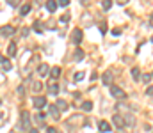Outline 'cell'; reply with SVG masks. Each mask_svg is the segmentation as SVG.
<instances>
[{
    "instance_id": "obj_26",
    "label": "cell",
    "mask_w": 153,
    "mask_h": 133,
    "mask_svg": "<svg viewBox=\"0 0 153 133\" xmlns=\"http://www.w3.org/2000/svg\"><path fill=\"white\" fill-rule=\"evenodd\" d=\"M68 4H70V0H57V5L59 7H66Z\"/></svg>"
},
{
    "instance_id": "obj_29",
    "label": "cell",
    "mask_w": 153,
    "mask_h": 133,
    "mask_svg": "<svg viewBox=\"0 0 153 133\" xmlns=\"http://www.w3.org/2000/svg\"><path fill=\"white\" fill-rule=\"evenodd\" d=\"M100 28H102V32H103V34L107 32V25H105V21H102V23H100Z\"/></svg>"
},
{
    "instance_id": "obj_34",
    "label": "cell",
    "mask_w": 153,
    "mask_h": 133,
    "mask_svg": "<svg viewBox=\"0 0 153 133\" xmlns=\"http://www.w3.org/2000/svg\"><path fill=\"white\" fill-rule=\"evenodd\" d=\"M112 34H114V36H119V34H121V30H119V28H114V30H112Z\"/></svg>"
},
{
    "instance_id": "obj_7",
    "label": "cell",
    "mask_w": 153,
    "mask_h": 133,
    "mask_svg": "<svg viewBox=\"0 0 153 133\" xmlns=\"http://www.w3.org/2000/svg\"><path fill=\"white\" fill-rule=\"evenodd\" d=\"M12 34H14V28H12L11 25H4V27H2V36H4V37L12 36Z\"/></svg>"
},
{
    "instance_id": "obj_18",
    "label": "cell",
    "mask_w": 153,
    "mask_h": 133,
    "mask_svg": "<svg viewBox=\"0 0 153 133\" xmlns=\"http://www.w3.org/2000/svg\"><path fill=\"white\" fill-rule=\"evenodd\" d=\"M75 123H82V117H78V116H75V117H71V119H68V124L71 126V124H75Z\"/></svg>"
},
{
    "instance_id": "obj_2",
    "label": "cell",
    "mask_w": 153,
    "mask_h": 133,
    "mask_svg": "<svg viewBox=\"0 0 153 133\" xmlns=\"http://www.w3.org/2000/svg\"><path fill=\"white\" fill-rule=\"evenodd\" d=\"M111 94L114 96V98H118V100H123L127 94H125V91L123 89H119V87H116V85H111Z\"/></svg>"
},
{
    "instance_id": "obj_31",
    "label": "cell",
    "mask_w": 153,
    "mask_h": 133,
    "mask_svg": "<svg viewBox=\"0 0 153 133\" xmlns=\"http://www.w3.org/2000/svg\"><path fill=\"white\" fill-rule=\"evenodd\" d=\"M21 36H29V28H27V27L21 28Z\"/></svg>"
},
{
    "instance_id": "obj_16",
    "label": "cell",
    "mask_w": 153,
    "mask_h": 133,
    "mask_svg": "<svg viewBox=\"0 0 153 133\" xmlns=\"http://www.w3.org/2000/svg\"><path fill=\"white\" fill-rule=\"evenodd\" d=\"M50 75H52V78H59L61 76V68H52Z\"/></svg>"
},
{
    "instance_id": "obj_13",
    "label": "cell",
    "mask_w": 153,
    "mask_h": 133,
    "mask_svg": "<svg viewBox=\"0 0 153 133\" xmlns=\"http://www.w3.org/2000/svg\"><path fill=\"white\" fill-rule=\"evenodd\" d=\"M75 60H84V50H80V48H77L75 50Z\"/></svg>"
},
{
    "instance_id": "obj_6",
    "label": "cell",
    "mask_w": 153,
    "mask_h": 133,
    "mask_svg": "<svg viewBox=\"0 0 153 133\" xmlns=\"http://www.w3.org/2000/svg\"><path fill=\"white\" fill-rule=\"evenodd\" d=\"M32 103H34V107H36V108H43V107L46 105V100H45L43 96H37V98H34V101H32Z\"/></svg>"
},
{
    "instance_id": "obj_8",
    "label": "cell",
    "mask_w": 153,
    "mask_h": 133,
    "mask_svg": "<svg viewBox=\"0 0 153 133\" xmlns=\"http://www.w3.org/2000/svg\"><path fill=\"white\" fill-rule=\"evenodd\" d=\"M0 62H2V71H4V73H7V71L11 69V62H9V59H7V57H2V59H0Z\"/></svg>"
},
{
    "instance_id": "obj_12",
    "label": "cell",
    "mask_w": 153,
    "mask_h": 133,
    "mask_svg": "<svg viewBox=\"0 0 153 133\" xmlns=\"http://www.w3.org/2000/svg\"><path fill=\"white\" fill-rule=\"evenodd\" d=\"M45 7H46V11L53 12V11H55V9L59 7V5H57V2H52V0H50V2H46V5H45Z\"/></svg>"
},
{
    "instance_id": "obj_28",
    "label": "cell",
    "mask_w": 153,
    "mask_h": 133,
    "mask_svg": "<svg viewBox=\"0 0 153 133\" xmlns=\"http://www.w3.org/2000/svg\"><path fill=\"white\" fill-rule=\"evenodd\" d=\"M61 21H62V23H68V21H70V16H68V14L61 16Z\"/></svg>"
},
{
    "instance_id": "obj_30",
    "label": "cell",
    "mask_w": 153,
    "mask_h": 133,
    "mask_svg": "<svg viewBox=\"0 0 153 133\" xmlns=\"http://www.w3.org/2000/svg\"><path fill=\"white\" fill-rule=\"evenodd\" d=\"M146 94H148V96H153V85H150V87L146 89Z\"/></svg>"
},
{
    "instance_id": "obj_3",
    "label": "cell",
    "mask_w": 153,
    "mask_h": 133,
    "mask_svg": "<svg viewBox=\"0 0 153 133\" xmlns=\"http://www.w3.org/2000/svg\"><path fill=\"white\" fill-rule=\"evenodd\" d=\"M48 114H50V116H52V119H55V121H59V119H61L59 108H57L55 105H50V108H48Z\"/></svg>"
},
{
    "instance_id": "obj_1",
    "label": "cell",
    "mask_w": 153,
    "mask_h": 133,
    "mask_svg": "<svg viewBox=\"0 0 153 133\" xmlns=\"http://www.w3.org/2000/svg\"><path fill=\"white\" fill-rule=\"evenodd\" d=\"M20 126L23 128V130H32L30 128V116H29V112H21V121H20Z\"/></svg>"
},
{
    "instance_id": "obj_25",
    "label": "cell",
    "mask_w": 153,
    "mask_h": 133,
    "mask_svg": "<svg viewBox=\"0 0 153 133\" xmlns=\"http://www.w3.org/2000/svg\"><path fill=\"white\" fill-rule=\"evenodd\" d=\"M75 80H77V82L84 80V71H78V73H75Z\"/></svg>"
},
{
    "instance_id": "obj_11",
    "label": "cell",
    "mask_w": 153,
    "mask_h": 133,
    "mask_svg": "<svg viewBox=\"0 0 153 133\" xmlns=\"http://www.w3.org/2000/svg\"><path fill=\"white\" fill-rule=\"evenodd\" d=\"M16 50H18V48H16V43H11L9 48H7V55H9V57H14V55H16Z\"/></svg>"
},
{
    "instance_id": "obj_14",
    "label": "cell",
    "mask_w": 153,
    "mask_h": 133,
    "mask_svg": "<svg viewBox=\"0 0 153 133\" xmlns=\"http://www.w3.org/2000/svg\"><path fill=\"white\" fill-rule=\"evenodd\" d=\"M48 92L50 94H59V85L57 84H50L48 85Z\"/></svg>"
},
{
    "instance_id": "obj_36",
    "label": "cell",
    "mask_w": 153,
    "mask_h": 133,
    "mask_svg": "<svg viewBox=\"0 0 153 133\" xmlns=\"http://www.w3.org/2000/svg\"><path fill=\"white\" fill-rule=\"evenodd\" d=\"M150 23H152V25H153V14H152V16H150Z\"/></svg>"
},
{
    "instance_id": "obj_27",
    "label": "cell",
    "mask_w": 153,
    "mask_h": 133,
    "mask_svg": "<svg viewBox=\"0 0 153 133\" xmlns=\"http://www.w3.org/2000/svg\"><path fill=\"white\" fill-rule=\"evenodd\" d=\"M34 30H36V32H39V34L43 32V30H41V23H39V21H36V23H34Z\"/></svg>"
},
{
    "instance_id": "obj_24",
    "label": "cell",
    "mask_w": 153,
    "mask_h": 133,
    "mask_svg": "<svg viewBox=\"0 0 153 133\" xmlns=\"http://www.w3.org/2000/svg\"><path fill=\"white\" fill-rule=\"evenodd\" d=\"M41 89H43V85H41L39 82H34V85H32V91H34V92H39Z\"/></svg>"
},
{
    "instance_id": "obj_15",
    "label": "cell",
    "mask_w": 153,
    "mask_h": 133,
    "mask_svg": "<svg viewBox=\"0 0 153 133\" xmlns=\"http://www.w3.org/2000/svg\"><path fill=\"white\" fill-rule=\"evenodd\" d=\"M123 119H125V124H128V126H134V124H135V121H134V117H132L130 114L123 116Z\"/></svg>"
},
{
    "instance_id": "obj_17",
    "label": "cell",
    "mask_w": 153,
    "mask_h": 133,
    "mask_svg": "<svg viewBox=\"0 0 153 133\" xmlns=\"http://www.w3.org/2000/svg\"><path fill=\"white\" fill-rule=\"evenodd\" d=\"M102 80H103V84H111L112 82V73H103Z\"/></svg>"
},
{
    "instance_id": "obj_33",
    "label": "cell",
    "mask_w": 153,
    "mask_h": 133,
    "mask_svg": "<svg viewBox=\"0 0 153 133\" xmlns=\"http://www.w3.org/2000/svg\"><path fill=\"white\" fill-rule=\"evenodd\" d=\"M46 133H59L55 128H46Z\"/></svg>"
},
{
    "instance_id": "obj_9",
    "label": "cell",
    "mask_w": 153,
    "mask_h": 133,
    "mask_svg": "<svg viewBox=\"0 0 153 133\" xmlns=\"http://www.w3.org/2000/svg\"><path fill=\"white\" fill-rule=\"evenodd\" d=\"M112 121H114V124H116V126H118L119 130H121V128L125 126V119H123L121 116H114V117H112Z\"/></svg>"
},
{
    "instance_id": "obj_35",
    "label": "cell",
    "mask_w": 153,
    "mask_h": 133,
    "mask_svg": "<svg viewBox=\"0 0 153 133\" xmlns=\"http://www.w3.org/2000/svg\"><path fill=\"white\" fill-rule=\"evenodd\" d=\"M29 133H39V132H37V130H34V128H32V130H30V132H29Z\"/></svg>"
},
{
    "instance_id": "obj_20",
    "label": "cell",
    "mask_w": 153,
    "mask_h": 133,
    "mask_svg": "<svg viewBox=\"0 0 153 133\" xmlns=\"http://www.w3.org/2000/svg\"><path fill=\"white\" fill-rule=\"evenodd\" d=\"M57 108H61V110H66V108H68V103H66L64 100H59V101H57Z\"/></svg>"
},
{
    "instance_id": "obj_5",
    "label": "cell",
    "mask_w": 153,
    "mask_h": 133,
    "mask_svg": "<svg viewBox=\"0 0 153 133\" xmlns=\"http://www.w3.org/2000/svg\"><path fill=\"white\" fill-rule=\"evenodd\" d=\"M48 71H52V69L48 68V64H39V68H37V75H39V76H46Z\"/></svg>"
},
{
    "instance_id": "obj_21",
    "label": "cell",
    "mask_w": 153,
    "mask_h": 133,
    "mask_svg": "<svg viewBox=\"0 0 153 133\" xmlns=\"http://www.w3.org/2000/svg\"><path fill=\"white\" fill-rule=\"evenodd\" d=\"M91 108H93V103H91V101H84V103H82V110L87 112V110H91Z\"/></svg>"
},
{
    "instance_id": "obj_19",
    "label": "cell",
    "mask_w": 153,
    "mask_h": 133,
    "mask_svg": "<svg viewBox=\"0 0 153 133\" xmlns=\"http://www.w3.org/2000/svg\"><path fill=\"white\" fill-rule=\"evenodd\" d=\"M132 78H134V80H139V78H141V71H139L137 68L132 69Z\"/></svg>"
},
{
    "instance_id": "obj_10",
    "label": "cell",
    "mask_w": 153,
    "mask_h": 133,
    "mask_svg": "<svg viewBox=\"0 0 153 133\" xmlns=\"http://www.w3.org/2000/svg\"><path fill=\"white\" fill-rule=\"evenodd\" d=\"M98 128H100V132H102V133H107V132H111V124H109L107 121H100V124H98Z\"/></svg>"
},
{
    "instance_id": "obj_22",
    "label": "cell",
    "mask_w": 153,
    "mask_h": 133,
    "mask_svg": "<svg viewBox=\"0 0 153 133\" xmlns=\"http://www.w3.org/2000/svg\"><path fill=\"white\" fill-rule=\"evenodd\" d=\"M102 7H103L105 11H109V9L112 7V2H111V0H105V2H102Z\"/></svg>"
},
{
    "instance_id": "obj_32",
    "label": "cell",
    "mask_w": 153,
    "mask_h": 133,
    "mask_svg": "<svg viewBox=\"0 0 153 133\" xmlns=\"http://www.w3.org/2000/svg\"><path fill=\"white\" fill-rule=\"evenodd\" d=\"M143 80H144V82H150V80H152V75H144Z\"/></svg>"
},
{
    "instance_id": "obj_37",
    "label": "cell",
    "mask_w": 153,
    "mask_h": 133,
    "mask_svg": "<svg viewBox=\"0 0 153 133\" xmlns=\"http://www.w3.org/2000/svg\"><path fill=\"white\" fill-rule=\"evenodd\" d=\"M152 43H153V37H152Z\"/></svg>"
},
{
    "instance_id": "obj_4",
    "label": "cell",
    "mask_w": 153,
    "mask_h": 133,
    "mask_svg": "<svg viewBox=\"0 0 153 133\" xmlns=\"http://www.w3.org/2000/svg\"><path fill=\"white\" fill-rule=\"evenodd\" d=\"M80 41H82V30L75 28L73 30V44H80Z\"/></svg>"
},
{
    "instance_id": "obj_23",
    "label": "cell",
    "mask_w": 153,
    "mask_h": 133,
    "mask_svg": "<svg viewBox=\"0 0 153 133\" xmlns=\"http://www.w3.org/2000/svg\"><path fill=\"white\" fill-rule=\"evenodd\" d=\"M29 11H30V4H25V5L21 7V16H25V14H29Z\"/></svg>"
}]
</instances>
